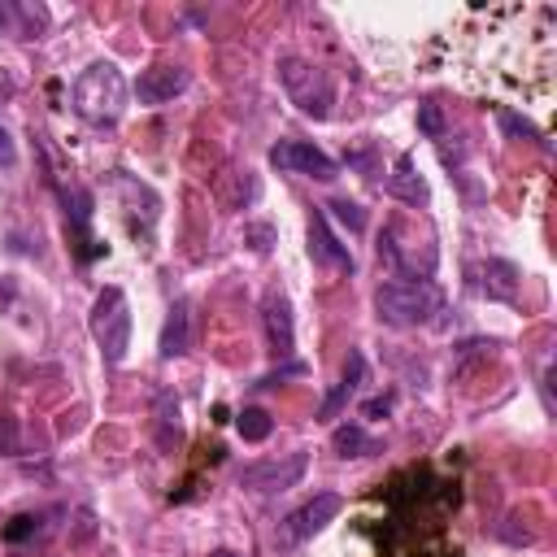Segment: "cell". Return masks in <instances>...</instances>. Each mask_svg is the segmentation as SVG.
Listing matches in <instances>:
<instances>
[{
    "label": "cell",
    "instance_id": "7a4b0ae2",
    "mask_svg": "<svg viewBox=\"0 0 557 557\" xmlns=\"http://www.w3.org/2000/svg\"><path fill=\"white\" fill-rule=\"evenodd\" d=\"M440 292L435 283L426 278H387L374 287V313L379 322L396 326V331H409V326H426L435 313H440Z\"/></svg>",
    "mask_w": 557,
    "mask_h": 557
},
{
    "label": "cell",
    "instance_id": "5b68a950",
    "mask_svg": "<svg viewBox=\"0 0 557 557\" xmlns=\"http://www.w3.org/2000/svg\"><path fill=\"white\" fill-rule=\"evenodd\" d=\"M309 470V453L296 448V453H283V457H270V461H257V466H244L239 470V487L257 492V496H274V492H287L305 479Z\"/></svg>",
    "mask_w": 557,
    "mask_h": 557
},
{
    "label": "cell",
    "instance_id": "d4e9b609",
    "mask_svg": "<svg viewBox=\"0 0 557 557\" xmlns=\"http://www.w3.org/2000/svg\"><path fill=\"white\" fill-rule=\"evenodd\" d=\"M300 370H305V366H300V361H296V366H287V370H283V374H300ZM270 379H278V374H265V379H261V383H257V387H270Z\"/></svg>",
    "mask_w": 557,
    "mask_h": 557
},
{
    "label": "cell",
    "instance_id": "5bb4252c",
    "mask_svg": "<svg viewBox=\"0 0 557 557\" xmlns=\"http://www.w3.org/2000/svg\"><path fill=\"white\" fill-rule=\"evenodd\" d=\"M361 379H366V357H361V352H348L339 383H335V387H331V396L318 405V418H335V413H339V409L352 400V392L361 387Z\"/></svg>",
    "mask_w": 557,
    "mask_h": 557
},
{
    "label": "cell",
    "instance_id": "ffe728a7",
    "mask_svg": "<svg viewBox=\"0 0 557 557\" xmlns=\"http://www.w3.org/2000/svg\"><path fill=\"white\" fill-rule=\"evenodd\" d=\"M496 117H500V126H505L509 135H527V139H540V131H535L527 117H518V113H509V109H496Z\"/></svg>",
    "mask_w": 557,
    "mask_h": 557
},
{
    "label": "cell",
    "instance_id": "3957f363",
    "mask_svg": "<svg viewBox=\"0 0 557 557\" xmlns=\"http://www.w3.org/2000/svg\"><path fill=\"white\" fill-rule=\"evenodd\" d=\"M87 331L104 357V366H122L126 348H131V305L122 287H100L91 313H87Z\"/></svg>",
    "mask_w": 557,
    "mask_h": 557
},
{
    "label": "cell",
    "instance_id": "8992f818",
    "mask_svg": "<svg viewBox=\"0 0 557 557\" xmlns=\"http://www.w3.org/2000/svg\"><path fill=\"white\" fill-rule=\"evenodd\" d=\"M270 165L283 170V174H305V178H318V183H331L339 174V165L309 139H278L270 148Z\"/></svg>",
    "mask_w": 557,
    "mask_h": 557
},
{
    "label": "cell",
    "instance_id": "277c9868",
    "mask_svg": "<svg viewBox=\"0 0 557 557\" xmlns=\"http://www.w3.org/2000/svg\"><path fill=\"white\" fill-rule=\"evenodd\" d=\"M278 83L287 91V100L305 113V117H331V104H335V83L322 65L305 61V57H278Z\"/></svg>",
    "mask_w": 557,
    "mask_h": 557
},
{
    "label": "cell",
    "instance_id": "d6986e66",
    "mask_svg": "<svg viewBox=\"0 0 557 557\" xmlns=\"http://www.w3.org/2000/svg\"><path fill=\"white\" fill-rule=\"evenodd\" d=\"M0 453L4 457H17L22 453V440H17V422L9 413H0Z\"/></svg>",
    "mask_w": 557,
    "mask_h": 557
},
{
    "label": "cell",
    "instance_id": "4fadbf2b",
    "mask_svg": "<svg viewBox=\"0 0 557 557\" xmlns=\"http://www.w3.org/2000/svg\"><path fill=\"white\" fill-rule=\"evenodd\" d=\"M383 187H387V196H396V200H405V205H426V183H422V174L413 170V157H409V152H400V157L392 161V174L383 178Z\"/></svg>",
    "mask_w": 557,
    "mask_h": 557
},
{
    "label": "cell",
    "instance_id": "2e32d148",
    "mask_svg": "<svg viewBox=\"0 0 557 557\" xmlns=\"http://www.w3.org/2000/svg\"><path fill=\"white\" fill-rule=\"evenodd\" d=\"M270 413L265 409H239V418H235V431L248 440V444H261L265 435H270Z\"/></svg>",
    "mask_w": 557,
    "mask_h": 557
},
{
    "label": "cell",
    "instance_id": "7c38bea8",
    "mask_svg": "<svg viewBox=\"0 0 557 557\" xmlns=\"http://www.w3.org/2000/svg\"><path fill=\"white\" fill-rule=\"evenodd\" d=\"M187 339H191V305L187 300H174L165 322H161V339H157V352L161 361H174L187 352Z\"/></svg>",
    "mask_w": 557,
    "mask_h": 557
},
{
    "label": "cell",
    "instance_id": "8fae6325",
    "mask_svg": "<svg viewBox=\"0 0 557 557\" xmlns=\"http://www.w3.org/2000/svg\"><path fill=\"white\" fill-rule=\"evenodd\" d=\"M474 274H479V292L483 296H492V300H518V265L513 261H500V257H487V261H479L474 265Z\"/></svg>",
    "mask_w": 557,
    "mask_h": 557
},
{
    "label": "cell",
    "instance_id": "e0dca14e",
    "mask_svg": "<svg viewBox=\"0 0 557 557\" xmlns=\"http://www.w3.org/2000/svg\"><path fill=\"white\" fill-rule=\"evenodd\" d=\"M418 131H422L426 139H444V113H440L435 100H422V104H418Z\"/></svg>",
    "mask_w": 557,
    "mask_h": 557
},
{
    "label": "cell",
    "instance_id": "52a82bcc",
    "mask_svg": "<svg viewBox=\"0 0 557 557\" xmlns=\"http://www.w3.org/2000/svg\"><path fill=\"white\" fill-rule=\"evenodd\" d=\"M339 509H344V496H339V492H313L305 505H296V509L283 518L278 540H283V544H305V540H313Z\"/></svg>",
    "mask_w": 557,
    "mask_h": 557
},
{
    "label": "cell",
    "instance_id": "9c48e42d",
    "mask_svg": "<svg viewBox=\"0 0 557 557\" xmlns=\"http://www.w3.org/2000/svg\"><path fill=\"white\" fill-rule=\"evenodd\" d=\"M309 257H313V265H322V270L352 274V252L335 239V231H331V222H326L322 209L309 213Z\"/></svg>",
    "mask_w": 557,
    "mask_h": 557
},
{
    "label": "cell",
    "instance_id": "cb8c5ba5",
    "mask_svg": "<svg viewBox=\"0 0 557 557\" xmlns=\"http://www.w3.org/2000/svg\"><path fill=\"white\" fill-rule=\"evenodd\" d=\"M387 409H392V396H374V400H366V405H361V413H366V418H379V413H387Z\"/></svg>",
    "mask_w": 557,
    "mask_h": 557
},
{
    "label": "cell",
    "instance_id": "7402d4cb",
    "mask_svg": "<svg viewBox=\"0 0 557 557\" xmlns=\"http://www.w3.org/2000/svg\"><path fill=\"white\" fill-rule=\"evenodd\" d=\"M244 235L252 239V252H270V239H274L270 226H244Z\"/></svg>",
    "mask_w": 557,
    "mask_h": 557
},
{
    "label": "cell",
    "instance_id": "30bf717a",
    "mask_svg": "<svg viewBox=\"0 0 557 557\" xmlns=\"http://www.w3.org/2000/svg\"><path fill=\"white\" fill-rule=\"evenodd\" d=\"M187 83H191V70H183V65H148L135 83V96H139V104H165L178 91H187Z\"/></svg>",
    "mask_w": 557,
    "mask_h": 557
},
{
    "label": "cell",
    "instance_id": "6da1fadb",
    "mask_svg": "<svg viewBox=\"0 0 557 557\" xmlns=\"http://www.w3.org/2000/svg\"><path fill=\"white\" fill-rule=\"evenodd\" d=\"M70 104L83 122L91 126H113L126 109V78L113 61H91L78 78H74V91H70Z\"/></svg>",
    "mask_w": 557,
    "mask_h": 557
},
{
    "label": "cell",
    "instance_id": "ac0fdd59",
    "mask_svg": "<svg viewBox=\"0 0 557 557\" xmlns=\"http://www.w3.org/2000/svg\"><path fill=\"white\" fill-rule=\"evenodd\" d=\"M326 209H335V218L348 222V231H366V209L357 200H331Z\"/></svg>",
    "mask_w": 557,
    "mask_h": 557
},
{
    "label": "cell",
    "instance_id": "484cf974",
    "mask_svg": "<svg viewBox=\"0 0 557 557\" xmlns=\"http://www.w3.org/2000/svg\"><path fill=\"white\" fill-rule=\"evenodd\" d=\"M209 557H239V553H231V548H218V553H209Z\"/></svg>",
    "mask_w": 557,
    "mask_h": 557
},
{
    "label": "cell",
    "instance_id": "603a6c76",
    "mask_svg": "<svg viewBox=\"0 0 557 557\" xmlns=\"http://www.w3.org/2000/svg\"><path fill=\"white\" fill-rule=\"evenodd\" d=\"M0 35H17V13H13V0H0Z\"/></svg>",
    "mask_w": 557,
    "mask_h": 557
},
{
    "label": "cell",
    "instance_id": "9a60e30c",
    "mask_svg": "<svg viewBox=\"0 0 557 557\" xmlns=\"http://www.w3.org/2000/svg\"><path fill=\"white\" fill-rule=\"evenodd\" d=\"M331 448H335V457H374V453H383V444L374 435H366L357 422L335 426L331 431Z\"/></svg>",
    "mask_w": 557,
    "mask_h": 557
},
{
    "label": "cell",
    "instance_id": "ba28073f",
    "mask_svg": "<svg viewBox=\"0 0 557 557\" xmlns=\"http://www.w3.org/2000/svg\"><path fill=\"white\" fill-rule=\"evenodd\" d=\"M261 331H265V344L274 357H292L296 348V322H292V300L283 287H270L261 296Z\"/></svg>",
    "mask_w": 557,
    "mask_h": 557
},
{
    "label": "cell",
    "instance_id": "44dd1931",
    "mask_svg": "<svg viewBox=\"0 0 557 557\" xmlns=\"http://www.w3.org/2000/svg\"><path fill=\"white\" fill-rule=\"evenodd\" d=\"M0 165L4 170H13L17 165V144H13V135H9V126L0 122Z\"/></svg>",
    "mask_w": 557,
    "mask_h": 557
}]
</instances>
